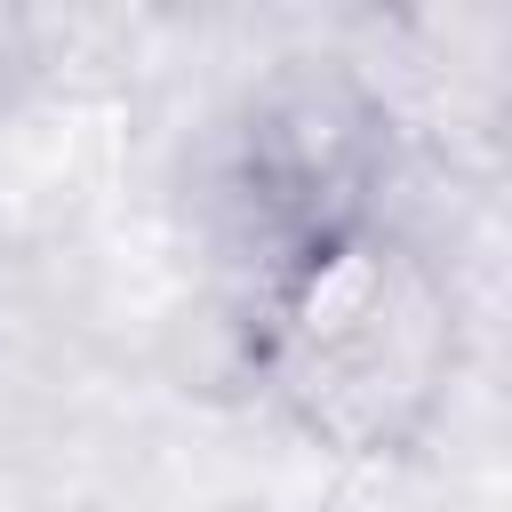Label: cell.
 <instances>
[{
    "instance_id": "obj_1",
    "label": "cell",
    "mask_w": 512,
    "mask_h": 512,
    "mask_svg": "<svg viewBox=\"0 0 512 512\" xmlns=\"http://www.w3.org/2000/svg\"><path fill=\"white\" fill-rule=\"evenodd\" d=\"M464 360V288L400 208L248 264L240 376L328 464L384 472L424 456L464 392Z\"/></svg>"
},
{
    "instance_id": "obj_2",
    "label": "cell",
    "mask_w": 512,
    "mask_h": 512,
    "mask_svg": "<svg viewBox=\"0 0 512 512\" xmlns=\"http://www.w3.org/2000/svg\"><path fill=\"white\" fill-rule=\"evenodd\" d=\"M392 192H400V112L352 56L296 48L240 88L216 144V200L248 264L376 224L400 208Z\"/></svg>"
}]
</instances>
